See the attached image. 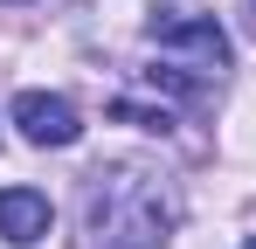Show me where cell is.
Here are the masks:
<instances>
[{
	"label": "cell",
	"mask_w": 256,
	"mask_h": 249,
	"mask_svg": "<svg viewBox=\"0 0 256 249\" xmlns=\"http://www.w3.org/2000/svg\"><path fill=\"white\" fill-rule=\"evenodd\" d=\"M48 236V194H35V187H0V242L28 249Z\"/></svg>",
	"instance_id": "cell-4"
},
{
	"label": "cell",
	"mask_w": 256,
	"mask_h": 249,
	"mask_svg": "<svg viewBox=\"0 0 256 249\" xmlns=\"http://www.w3.org/2000/svg\"><path fill=\"white\" fill-rule=\"evenodd\" d=\"M173 194L146 166H97L84 180V249H166Z\"/></svg>",
	"instance_id": "cell-1"
},
{
	"label": "cell",
	"mask_w": 256,
	"mask_h": 249,
	"mask_svg": "<svg viewBox=\"0 0 256 249\" xmlns=\"http://www.w3.org/2000/svg\"><path fill=\"white\" fill-rule=\"evenodd\" d=\"M250 21H256V0H250Z\"/></svg>",
	"instance_id": "cell-7"
},
{
	"label": "cell",
	"mask_w": 256,
	"mask_h": 249,
	"mask_svg": "<svg viewBox=\"0 0 256 249\" xmlns=\"http://www.w3.org/2000/svg\"><path fill=\"white\" fill-rule=\"evenodd\" d=\"M111 118L118 124H138V132H166V111H152V104H132V97H118V104H111Z\"/></svg>",
	"instance_id": "cell-5"
},
{
	"label": "cell",
	"mask_w": 256,
	"mask_h": 249,
	"mask_svg": "<svg viewBox=\"0 0 256 249\" xmlns=\"http://www.w3.org/2000/svg\"><path fill=\"white\" fill-rule=\"evenodd\" d=\"M0 7H21V0H0Z\"/></svg>",
	"instance_id": "cell-6"
},
{
	"label": "cell",
	"mask_w": 256,
	"mask_h": 249,
	"mask_svg": "<svg viewBox=\"0 0 256 249\" xmlns=\"http://www.w3.org/2000/svg\"><path fill=\"white\" fill-rule=\"evenodd\" d=\"M7 118H14V132H21L28 146H76V138H84L76 104H70V97H48V90H21Z\"/></svg>",
	"instance_id": "cell-3"
},
{
	"label": "cell",
	"mask_w": 256,
	"mask_h": 249,
	"mask_svg": "<svg viewBox=\"0 0 256 249\" xmlns=\"http://www.w3.org/2000/svg\"><path fill=\"white\" fill-rule=\"evenodd\" d=\"M242 249H256V236H250V242H242Z\"/></svg>",
	"instance_id": "cell-8"
},
{
	"label": "cell",
	"mask_w": 256,
	"mask_h": 249,
	"mask_svg": "<svg viewBox=\"0 0 256 249\" xmlns=\"http://www.w3.org/2000/svg\"><path fill=\"white\" fill-rule=\"evenodd\" d=\"M146 35L160 42V48H180V56H187L194 70H208V76L228 70V35H222V21H208V14H152Z\"/></svg>",
	"instance_id": "cell-2"
}]
</instances>
